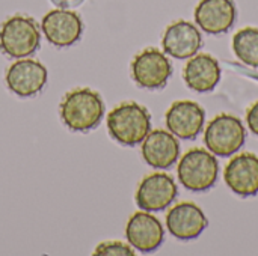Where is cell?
Segmentation results:
<instances>
[{"instance_id":"obj_1","label":"cell","mask_w":258,"mask_h":256,"mask_svg":"<svg viewBox=\"0 0 258 256\" xmlns=\"http://www.w3.org/2000/svg\"><path fill=\"white\" fill-rule=\"evenodd\" d=\"M59 115L68 130L86 133L100 125L104 116V103L97 91L77 88L63 95Z\"/></svg>"},{"instance_id":"obj_2","label":"cell","mask_w":258,"mask_h":256,"mask_svg":"<svg viewBox=\"0 0 258 256\" xmlns=\"http://www.w3.org/2000/svg\"><path fill=\"white\" fill-rule=\"evenodd\" d=\"M107 131L119 145L136 146L151 131V116L139 103H121L107 115Z\"/></svg>"},{"instance_id":"obj_3","label":"cell","mask_w":258,"mask_h":256,"mask_svg":"<svg viewBox=\"0 0 258 256\" xmlns=\"http://www.w3.org/2000/svg\"><path fill=\"white\" fill-rule=\"evenodd\" d=\"M41 45V30L27 15L8 17L0 26V51L12 59H24L36 53Z\"/></svg>"},{"instance_id":"obj_4","label":"cell","mask_w":258,"mask_h":256,"mask_svg":"<svg viewBox=\"0 0 258 256\" xmlns=\"http://www.w3.org/2000/svg\"><path fill=\"white\" fill-rule=\"evenodd\" d=\"M178 181L190 192H207L210 190L219 177V164L207 149L192 148L180 160L177 167Z\"/></svg>"},{"instance_id":"obj_5","label":"cell","mask_w":258,"mask_h":256,"mask_svg":"<svg viewBox=\"0 0 258 256\" xmlns=\"http://www.w3.org/2000/svg\"><path fill=\"white\" fill-rule=\"evenodd\" d=\"M246 140V128L243 122L230 115H216L204 131V143L207 149L218 157H231L240 151Z\"/></svg>"},{"instance_id":"obj_6","label":"cell","mask_w":258,"mask_h":256,"mask_svg":"<svg viewBox=\"0 0 258 256\" xmlns=\"http://www.w3.org/2000/svg\"><path fill=\"white\" fill-rule=\"evenodd\" d=\"M133 81L148 91L163 89L172 75V63L168 54L159 48L148 47L138 53L130 65Z\"/></svg>"},{"instance_id":"obj_7","label":"cell","mask_w":258,"mask_h":256,"mask_svg":"<svg viewBox=\"0 0 258 256\" xmlns=\"http://www.w3.org/2000/svg\"><path fill=\"white\" fill-rule=\"evenodd\" d=\"M41 32L45 39L59 48L77 44L83 35V21L73 9H51L41 20Z\"/></svg>"},{"instance_id":"obj_8","label":"cell","mask_w":258,"mask_h":256,"mask_svg":"<svg viewBox=\"0 0 258 256\" xmlns=\"http://www.w3.org/2000/svg\"><path fill=\"white\" fill-rule=\"evenodd\" d=\"M178 187L172 177L163 172L147 175L138 186L135 201L139 210L159 213L166 210L177 198Z\"/></svg>"},{"instance_id":"obj_9","label":"cell","mask_w":258,"mask_h":256,"mask_svg":"<svg viewBox=\"0 0 258 256\" xmlns=\"http://www.w3.org/2000/svg\"><path fill=\"white\" fill-rule=\"evenodd\" d=\"M48 80L47 68L35 59H20L14 62L5 74L8 89L20 97L30 98L39 94Z\"/></svg>"},{"instance_id":"obj_10","label":"cell","mask_w":258,"mask_h":256,"mask_svg":"<svg viewBox=\"0 0 258 256\" xmlns=\"http://www.w3.org/2000/svg\"><path fill=\"white\" fill-rule=\"evenodd\" d=\"M204 122L206 110L190 100L172 103L165 115L168 131L181 140H195L204 130Z\"/></svg>"},{"instance_id":"obj_11","label":"cell","mask_w":258,"mask_h":256,"mask_svg":"<svg viewBox=\"0 0 258 256\" xmlns=\"http://www.w3.org/2000/svg\"><path fill=\"white\" fill-rule=\"evenodd\" d=\"M125 238L128 244L141 253L157 250L165 240L162 222L148 211L133 213L125 225Z\"/></svg>"},{"instance_id":"obj_12","label":"cell","mask_w":258,"mask_h":256,"mask_svg":"<svg viewBox=\"0 0 258 256\" xmlns=\"http://www.w3.org/2000/svg\"><path fill=\"white\" fill-rule=\"evenodd\" d=\"M162 47L163 53L174 59H189L195 56L203 47L200 27L187 20L171 23L163 32Z\"/></svg>"},{"instance_id":"obj_13","label":"cell","mask_w":258,"mask_h":256,"mask_svg":"<svg viewBox=\"0 0 258 256\" xmlns=\"http://www.w3.org/2000/svg\"><path fill=\"white\" fill-rule=\"evenodd\" d=\"M224 180L228 189L240 198L258 195V157L252 152H242L233 157L224 169Z\"/></svg>"},{"instance_id":"obj_14","label":"cell","mask_w":258,"mask_h":256,"mask_svg":"<svg viewBox=\"0 0 258 256\" xmlns=\"http://www.w3.org/2000/svg\"><path fill=\"white\" fill-rule=\"evenodd\" d=\"M207 226V216L194 202H180L166 214V228L169 234L181 241L198 238Z\"/></svg>"},{"instance_id":"obj_15","label":"cell","mask_w":258,"mask_h":256,"mask_svg":"<svg viewBox=\"0 0 258 256\" xmlns=\"http://www.w3.org/2000/svg\"><path fill=\"white\" fill-rule=\"evenodd\" d=\"M197 26L209 35L227 33L236 23L237 8L233 0H200L194 12Z\"/></svg>"},{"instance_id":"obj_16","label":"cell","mask_w":258,"mask_h":256,"mask_svg":"<svg viewBox=\"0 0 258 256\" xmlns=\"http://www.w3.org/2000/svg\"><path fill=\"white\" fill-rule=\"evenodd\" d=\"M142 158L154 169H169L180 157V143L177 137L166 130L157 128L142 140Z\"/></svg>"},{"instance_id":"obj_17","label":"cell","mask_w":258,"mask_h":256,"mask_svg":"<svg viewBox=\"0 0 258 256\" xmlns=\"http://www.w3.org/2000/svg\"><path fill=\"white\" fill-rule=\"evenodd\" d=\"M221 75L222 71L218 59L207 53H197L189 57L183 69V80L186 86L198 94L212 92L218 86Z\"/></svg>"},{"instance_id":"obj_18","label":"cell","mask_w":258,"mask_h":256,"mask_svg":"<svg viewBox=\"0 0 258 256\" xmlns=\"http://www.w3.org/2000/svg\"><path fill=\"white\" fill-rule=\"evenodd\" d=\"M233 53L248 66L258 68V27H243L233 36Z\"/></svg>"},{"instance_id":"obj_19","label":"cell","mask_w":258,"mask_h":256,"mask_svg":"<svg viewBox=\"0 0 258 256\" xmlns=\"http://www.w3.org/2000/svg\"><path fill=\"white\" fill-rule=\"evenodd\" d=\"M94 255H118V256H133L135 250L130 244H125L122 241H104L98 244L94 250Z\"/></svg>"},{"instance_id":"obj_20","label":"cell","mask_w":258,"mask_h":256,"mask_svg":"<svg viewBox=\"0 0 258 256\" xmlns=\"http://www.w3.org/2000/svg\"><path fill=\"white\" fill-rule=\"evenodd\" d=\"M246 124H248V128L258 136V101L252 103L248 110H246Z\"/></svg>"},{"instance_id":"obj_21","label":"cell","mask_w":258,"mask_h":256,"mask_svg":"<svg viewBox=\"0 0 258 256\" xmlns=\"http://www.w3.org/2000/svg\"><path fill=\"white\" fill-rule=\"evenodd\" d=\"M57 8H62V9H73V8H77L79 5H82L85 0H51Z\"/></svg>"}]
</instances>
